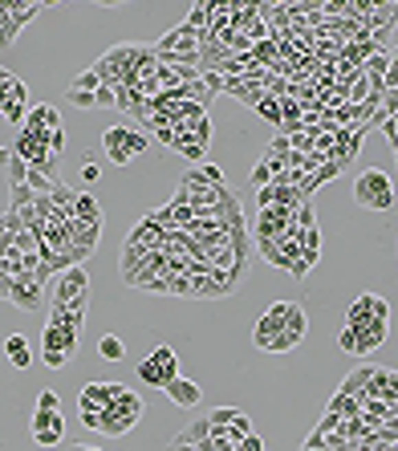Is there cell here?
<instances>
[{
  "mask_svg": "<svg viewBox=\"0 0 398 451\" xmlns=\"http://www.w3.org/2000/svg\"><path fill=\"white\" fill-rule=\"evenodd\" d=\"M354 199L357 208H370V212H390L395 208V187H390V175L370 167L354 179Z\"/></svg>",
  "mask_w": 398,
  "mask_h": 451,
  "instance_id": "cell-1",
  "label": "cell"
},
{
  "mask_svg": "<svg viewBox=\"0 0 398 451\" xmlns=\"http://www.w3.org/2000/svg\"><path fill=\"white\" fill-rule=\"evenodd\" d=\"M53 301H57V305H69V309H78V314H86V305H89L86 265H74L69 272H61V280H57V289H53Z\"/></svg>",
  "mask_w": 398,
  "mask_h": 451,
  "instance_id": "cell-2",
  "label": "cell"
},
{
  "mask_svg": "<svg viewBox=\"0 0 398 451\" xmlns=\"http://www.w3.org/2000/svg\"><path fill=\"white\" fill-rule=\"evenodd\" d=\"M4 301L25 309V314H41L45 309V285L37 276H21V280H8L4 276Z\"/></svg>",
  "mask_w": 398,
  "mask_h": 451,
  "instance_id": "cell-3",
  "label": "cell"
},
{
  "mask_svg": "<svg viewBox=\"0 0 398 451\" xmlns=\"http://www.w3.org/2000/svg\"><path fill=\"white\" fill-rule=\"evenodd\" d=\"M45 4H33V0H4L0 4V16H4V45H12L16 37H21V29L33 21V16H41Z\"/></svg>",
  "mask_w": 398,
  "mask_h": 451,
  "instance_id": "cell-4",
  "label": "cell"
},
{
  "mask_svg": "<svg viewBox=\"0 0 398 451\" xmlns=\"http://www.w3.org/2000/svg\"><path fill=\"white\" fill-rule=\"evenodd\" d=\"M289 314H293V301H276V305H268L265 317H261V325H256V333H252V342H256L261 350H272V338L289 329Z\"/></svg>",
  "mask_w": 398,
  "mask_h": 451,
  "instance_id": "cell-5",
  "label": "cell"
},
{
  "mask_svg": "<svg viewBox=\"0 0 398 451\" xmlns=\"http://www.w3.org/2000/svg\"><path fill=\"white\" fill-rule=\"evenodd\" d=\"M131 131L134 126H106V131H102V151H106V159H110L114 167H131L134 159H138L131 151Z\"/></svg>",
  "mask_w": 398,
  "mask_h": 451,
  "instance_id": "cell-6",
  "label": "cell"
},
{
  "mask_svg": "<svg viewBox=\"0 0 398 451\" xmlns=\"http://www.w3.org/2000/svg\"><path fill=\"white\" fill-rule=\"evenodd\" d=\"M122 390H126L122 382H89V386H82L78 403H89V406H102V410H110V406L118 403V395H122Z\"/></svg>",
  "mask_w": 398,
  "mask_h": 451,
  "instance_id": "cell-7",
  "label": "cell"
},
{
  "mask_svg": "<svg viewBox=\"0 0 398 451\" xmlns=\"http://www.w3.org/2000/svg\"><path fill=\"white\" fill-rule=\"evenodd\" d=\"M163 395H167V399H171L175 406H183V410H195V406L203 403V390H199L191 378H175V382H171Z\"/></svg>",
  "mask_w": 398,
  "mask_h": 451,
  "instance_id": "cell-8",
  "label": "cell"
},
{
  "mask_svg": "<svg viewBox=\"0 0 398 451\" xmlns=\"http://www.w3.org/2000/svg\"><path fill=\"white\" fill-rule=\"evenodd\" d=\"M350 329H354V325H350ZM386 333H390V321H366V325H357V354L378 350V346L386 342Z\"/></svg>",
  "mask_w": 398,
  "mask_h": 451,
  "instance_id": "cell-9",
  "label": "cell"
},
{
  "mask_svg": "<svg viewBox=\"0 0 398 451\" xmlns=\"http://www.w3.org/2000/svg\"><path fill=\"white\" fill-rule=\"evenodd\" d=\"M0 86H4V98H0V102H8V106H25V102H29V86H25L12 69L0 74Z\"/></svg>",
  "mask_w": 398,
  "mask_h": 451,
  "instance_id": "cell-10",
  "label": "cell"
},
{
  "mask_svg": "<svg viewBox=\"0 0 398 451\" xmlns=\"http://www.w3.org/2000/svg\"><path fill=\"white\" fill-rule=\"evenodd\" d=\"M25 126H33V131H61V114H57V106H33L29 110V122Z\"/></svg>",
  "mask_w": 398,
  "mask_h": 451,
  "instance_id": "cell-11",
  "label": "cell"
},
{
  "mask_svg": "<svg viewBox=\"0 0 398 451\" xmlns=\"http://www.w3.org/2000/svg\"><path fill=\"white\" fill-rule=\"evenodd\" d=\"M134 427H138V419H134V415H122L118 406H110L106 419H102V435H126Z\"/></svg>",
  "mask_w": 398,
  "mask_h": 451,
  "instance_id": "cell-12",
  "label": "cell"
},
{
  "mask_svg": "<svg viewBox=\"0 0 398 451\" xmlns=\"http://www.w3.org/2000/svg\"><path fill=\"white\" fill-rule=\"evenodd\" d=\"M342 171H346V167H342V163H333V159H325V163H321V167H317V171H313L309 179L301 183V191H305V195H309V199H313V191H317V187H321V183L338 179V175H342Z\"/></svg>",
  "mask_w": 398,
  "mask_h": 451,
  "instance_id": "cell-13",
  "label": "cell"
},
{
  "mask_svg": "<svg viewBox=\"0 0 398 451\" xmlns=\"http://www.w3.org/2000/svg\"><path fill=\"white\" fill-rule=\"evenodd\" d=\"M175 439H183L187 448H199L203 439H212V419H208V415H203V419H191V423L179 431Z\"/></svg>",
  "mask_w": 398,
  "mask_h": 451,
  "instance_id": "cell-14",
  "label": "cell"
},
{
  "mask_svg": "<svg viewBox=\"0 0 398 451\" xmlns=\"http://www.w3.org/2000/svg\"><path fill=\"white\" fill-rule=\"evenodd\" d=\"M37 431H65L61 410H33V419H29V435H37Z\"/></svg>",
  "mask_w": 398,
  "mask_h": 451,
  "instance_id": "cell-15",
  "label": "cell"
},
{
  "mask_svg": "<svg viewBox=\"0 0 398 451\" xmlns=\"http://www.w3.org/2000/svg\"><path fill=\"white\" fill-rule=\"evenodd\" d=\"M4 354H8V362H12L16 370H25V366L33 362V350H29V342H25L21 333H12V338L4 342Z\"/></svg>",
  "mask_w": 398,
  "mask_h": 451,
  "instance_id": "cell-16",
  "label": "cell"
},
{
  "mask_svg": "<svg viewBox=\"0 0 398 451\" xmlns=\"http://www.w3.org/2000/svg\"><path fill=\"white\" fill-rule=\"evenodd\" d=\"M138 378H142L146 386H159V390H167V386H171V382H167V374H163V366L151 358V354L138 362Z\"/></svg>",
  "mask_w": 398,
  "mask_h": 451,
  "instance_id": "cell-17",
  "label": "cell"
},
{
  "mask_svg": "<svg viewBox=\"0 0 398 451\" xmlns=\"http://www.w3.org/2000/svg\"><path fill=\"white\" fill-rule=\"evenodd\" d=\"M151 358L163 366V374H167V382H175V378H183V370H179V354L171 350V346H155L151 350Z\"/></svg>",
  "mask_w": 398,
  "mask_h": 451,
  "instance_id": "cell-18",
  "label": "cell"
},
{
  "mask_svg": "<svg viewBox=\"0 0 398 451\" xmlns=\"http://www.w3.org/2000/svg\"><path fill=\"white\" fill-rule=\"evenodd\" d=\"M0 272H4L8 280L29 276V272H25V252H21V248H4V256H0Z\"/></svg>",
  "mask_w": 398,
  "mask_h": 451,
  "instance_id": "cell-19",
  "label": "cell"
},
{
  "mask_svg": "<svg viewBox=\"0 0 398 451\" xmlns=\"http://www.w3.org/2000/svg\"><path fill=\"white\" fill-rule=\"evenodd\" d=\"M102 86H106V82H102V74H98V69L89 65V69H82V74H78V78H74V82H69L65 90H78V94H98Z\"/></svg>",
  "mask_w": 398,
  "mask_h": 451,
  "instance_id": "cell-20",
  "label": "cell"
},
{
  "mask_svg": "<svg viewBox=\"0 0 398 451\" xmlns=\"http://www.w3.org/2000/svg\"><path fill=\"white\" fill-rule=\"evenodd\" d=\"M98 358L122 362V358H126V342H122V338H114V333H106V338L98 342Z\"/></svg>",
  "mask_w": 398,
  "mask_h": 451,
  "instance_id": "cell-21",
  "label": "cell"
},
{
  "mask_svg": "<svg viewBox=\"0 0 398 451\" xmlns=\"http://www.w3.org/2000/svg\"><path fill=\"white\" fill-rule=\"evenodd\" d=\"M256 114H261V118H265V122H272V126H276V131H280V126H285V114H280V98H272V94H268L265 102H261V106H256Z\"/></svg>",
  "mask_w": 398,
  "mask_h": 451,
  "instance_id": "cell-22",
  "label": "cell"
},
{
  "mask_svg": "<svg viewBox=\"0 0 398 451\" xmlns=\"http://www.w3.org/2000/svg\"><path fill=\"white\" fill-rule=\"evenodd\" d=\"M74 216H78V220H102V208H98V199H93L89 191H82V195H78V208H74Z\"/></svg>",
  "mask_w": 398,
  "mask_h": 451,
  "instance_id": "cell-23",
  "label": "cell"
},
{
  "mask_svg": "<svg viewBox=\"0 0 398 451\" xmlns=\"http://www.w3.org/2000/svg\"><path fill=\"white\" fill-rule=\"evenodd\" d=\"M236 415H240L236 406H212V410H208V419H212V431H228Z\"/></svg>",
  "mask_w": 398,
  "mask_h": 451,
  "instance_id": "cell-24",
  "label": "cell"
},
{
  "mask_svg": "<svg viewBox=\"0 0 398 451\" xmlns=\"http://www.w3.org/2000/svg\"><path fill=\"white\" fill-rule=\"evenodd\" d=\"M37 204V191L25 183V187H12V199H8V208H16V212H25V208H33Z\"/></svg>",
  "mask_w": 398,
  "mask_h": 451,
  "instance_id": "cell-25",
  "label": "cell"
},
{
  "mask_svg": "<svg viewBox=\"0 0 398 451\" xmlns=\"http://www.w3.org/2000/svg\"><path fill=\"white\" fill-rule=\"evenodd\" d=\"M228 435H232V439H236V443H244V439H248V435H252V419H248V415H244V410H240V415H236V419H232V427H228Z\"/></svg>",
  "mask_w": 398,
  "mask_h": 451,
  "instance_id": "cell-26",
  "label": "cell"
},
{
  "mask_svg": "<svg viewBox=\"0 0 398 451\" xmlns=\"http://www.w3.org/2000/svg\"><path fill=\"white\" fill-rule=\"evenodd\" d=\"M118 410H122V415H134V419H142V399H138V395H134V390H122V395H118Z\"/></svg>",
  "mask_w": 398,
  "mask_h": 451,
  "instance_id": "cell-27",
  "label": "cell"
},
{
  "mask_svg": "<svg viewBox=\"0 0 398 451\" xmlns=\"http://www.w3.org/2000/svg\"><path fill=\"white\" fill-rule=\"evenodd\" d=\"M179 155H187L191 163H199L203 155H208V146H199V142H191V138H179V146H175Z\"/></svg>",
  "mask_w": 398,
  "mask_h": 451,
  "instance_id": "cell-28",
  "label": "cell"
},
{
  "mask_svg": "<svg viewBox=\"0 0 398 451\" xmlns=\"http://www.w3.org/2000/svg\"><path fill=\"white\" fill-rule=\"evenodd\" d=\"M65 102L78 106V110H93L98 106V94H78V90H65Z\"/></svg>",
  "mask_w": 398,
  "mask_h": 451,
  "instance_id": "cell-29",
  "label": "cell"
},
{
  "mask_svg": "<svg viewBox=\"0 0 398 451\" xmlns=\"http://www.w3.org/2000/svg\"><path fill=\"white\" fill-rule=\"evenodd\" d=\"M118 102H122V90H118V86H102V90H98V106H102V110H110V106H118Z\"/></svg>",
  "mask_w": 398,
  "mask_h": 451,
  "instance_id": "cell-30",
  "label": "cell"
},
{
  "mask_svg": "<svg viewBox=\"0 0 398 451\" xmlns=\"http://www.w3.org/2000/svg\"><path fill=\"white\" fill-rule=\"evenodd\" d=\"M317 261H321V252H301V261H297L289 272H293V276H305L309 269H317Z\"/></svg>",
  "mask_w": 398,
  "mask_h": 451,
  "instance_id": "cell-31",
  "label": "cell"
},
{
  "mask_svg": "<svg viewBox=\"0 0 398 451\" xmlns=\"http://www.w3.org/2000/svg\"><path fill=\"white\" fill-rule=\"evenodd\" d=\"M370 314H374V321H390V301L370 293Z\"/></svg>",
  "mask_w": 398,
  "mask_h": 451,
  "instance_id": "cell-32",
  "label": "cell"
},
{
  "mask_svg": "<svg viewBox=\"0 0 398 451\" xmlns=\"http://www.w3.org/2000/svg\"><path fill=\"white\" fill-rule=\"evenodd\" d=\"M289 329L297 333V338H305V309L293 301V314H289Z\"/></svg>",
  "mask_w": 398,
  "mask_h": 451,
  "instance_id": "cell-33",
  "label": "cell"
},
{
  "mask_svg": "<svg viewBox=\"0 0 398 451\" xmlns=\"http://www.w3.org/2000/svg\"><path fill=\"white\" fill-rule=\"evenodd\" d=\"M252 183H256V187H272V167H268L265 159L252 167Z\"/></svg>",
  "mask_w": 398,
  "mask_h": 451,
  "instance_id": "cell-34",
  "label": "cell"
},
{
  "mask_svg": "<svg viewBox=\"0 0 398 451\" xmlns=\"http://www.w3.org/2000/svg\"><path fill=\"white\" fill-rule=\"evenodd\" d=\"M37 410H61V395L57 390H41L37 395Z\"/></svg>",
  "mask_w": 398,
  "mask_h": 451,
  "instance_id": "cell-35",
  "label": "cell"
},
{
  "mask_svg": "<svg viewBox=\"0 0 398 451\" xmlns=\"http://www.w3.org/2000/svg\"><path fill=\"white\" fill-rule=\"evenodd\" d=\"M338 342H342V350H346V354H357V329H350V325H342V333H338Z\"/></svg>",
  "mask_w": 398,
  "mask_h": 451,
  "instance_id": "cell-36",
  "label": "cell"
},
{
  "mask_svg": "<svg viewBox=\"0 0 398 451\" xmlns=\"http://www.w3.org/2000/svg\"><path fill=\"white\" fill-rule=\"evenodd\" d=\"M41 358H45V366H53V370H61V366L69 362V354H65V350H41Z\"/></svg>",
  "mask_w": 398,
  "mask_h": 451,
  "instance_id": "cell-37",
  "label": "cell"
},
{
  "mask_svg": "<svg viewBox=\"0 0 398 451\" xmlns=\"http://www.w3.org/2000/svg\"><path fill=\"white\" fill-rule=\"evenodd\" d=\"M131 151H134V155H146V151H151V135H142V131H131Z\"/></svg>",
  "mask_w": 398,
  "mask_h": 451,
  "instance_id": "cell-38",
  "label": "cell"
},
{
  "mask_svg": "<svg viewBox=\"0 0 398 451\" xmlns=\"http://www.w3.org/2000/svg\"><path fill=\"white\" fill-rule=\"evenodd\" d=\"M61 435H65V431H37V435H33V443H41V448H57V443H61Z\"/></svg>",
  "mask_w": 398,
  "mask_h": 451,
  "instance_id": "cell-39",
  "label": "cell"
},
{
  "mask_svg": "<svg viewBox=\"0 0 398 451\" xmlns=\"http://www.w3.org/2000/svg\"><path fill=\"white\" fill-rule=\"evenodd\" d=\"M293 224H301V228H317V216H313V204H305V208H297V220Z\"/></svg>",
  "mask_w": 398,
  "mask_h": 451,
  "instance_id": "cell-40",
  "label": "cell"
},
{
  "mask_svg": "<svg viewBox=\"0 0 398 451\" xmlns=\"http://www.w3.org/2000/svg\"><path fill=\"white\" fill-rule=\"evenodd\" d=\"M102 179V167L98 163H82V183H98Z\"/></svg>",
  "mask_w": 398,
  "mask_h": 451,
  "instance_id": "cell-41",
  "label": "cell"
},
{
  "mask_svg": "<svg viewBox=\"0 0 398 451\" xmlns=\"http://www.w3.org/2000/svg\"><path fill=\"white\" fill-rule=\"evenodd\" d=\"M236 448H244V451H265V439H261V435L252 431V435H248L244 443H236Z\"/></svg>",
  "mask_w": 398,
  "mask_h": 451,
  "instance_id": "cell-42",
  "label": "cell"
},
{
  "mask_svg": "<svg viewBox=\"0 0 398 451\" xmlns=\"http://www.w3.org/2000/svg\"><path fill=\"white\" fill-rule=\"evenodd\" d=\"M49 146H53V155H61V151H65V131H53Z\"/></svg>",
  "mask_w": 398,
  "mask_h": 451,
  "instance_id": "cell-43",
  "label": "cell"
},
{
  "mask_svg": "<svg viewBox=\"0 0 398 451\" xmlns=\"http://www.w3.org/2000/svg\"><path fill=\"white\" fill-rule=\"evenodd\" d=\"M167 451H195V448H187L183 439H171V443H167Z\"/></svg>",
  "mask_w": 398,
  "mask_h": 451,
  "instance_id": "cell-44",
  "label": "cell"
},
{
  "mask_svg": "<svg viewBox=\"0 0 398 451\" xmlns=\"http://www.w3.org/2000/svg\"><path fill=\"white\" fill-rule=\"evenodd\" d=\"M74 451H102V448H86V443H78V448H74Z\"/></svg>",
  "mask_w": 398,
  "mask_h": 451,
  "instance_id": "cell-45",
  "label": "cell"
}]
</instances>
